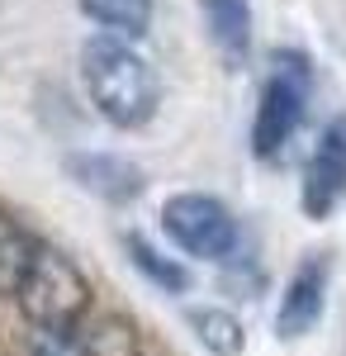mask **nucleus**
Instances as JSON below:
<instances>
[{
    "instance_id": "obj_1",
    "label": "nucleus",
    "mask_w": 346,
    "mask_h": 356,
    "mask_svg": "<svg viewBox=\"0 0 346 356\" xmlns=\"http://www.w3.org/2000/svg\"><path fill=\"white\" fill-rule=\"evenodd\" d=\"M81 81L90 105L105 114L114 129H142L161 100V81L147 57H138L124 38L95 33L81 48Z\"/></svg>"
},
{
    "instance_id": "obj_2",
    "label": "nucleus",
    "mask_w": 346,
    "mask_h": 356,
    "mask_svg": "<svg viewBox=\"0 0 346 356\" xmlns=\"http://www.w3.org/2000/svg\"><path fill=\"white\" fill-rule=\"evenodd\" d=\"M308 95H313V67L299 48H275L270 53V76L261 86V105H256V124H252V147L261 162H275L290 138L299 134L304 114H308Z\"/></svg>"
},
{
    "instance_id": "obj_3",
    "label": "nucleus",
    "mask_w": 346,
    "mask_h": 356,
    "mask_svg": "<svg viewBox=\"0 0 346 356\" xmlns=\"http://www.w3.org/2000/svg\"><path fill=\"white\" fill-rule=\"evenodd\" d=\"M15 300L24 309L28 328H81V314L90 309V280L67 252L38 243Z\"/></svg>"
},
{
    "instance_id": "obj_4",
    "label": "nucleus",
    "mask_w": 346,
    "mask_h": 356,
    "mask_svg": "<svg viewBox=\"0 0 346 356\" xmlns=\"http://www.w3.org/2000/svg\"><path fill=\"white\" fill-rule=\"evenodd\" d=\"M161 228L166 238L181 247L186 257H204V261H223L238 252V219L223 200L199 191H181L161 204Z\"/></svg>"
},
{
    "instance_id": "obj_5",
    "label": "nucleus",
    "mask_w": 346,
    "mask_h": 356,
    "mask_svg": "<svg viewBox=\"0 0 346 356\" xmlns=\"http://www.w3.org/2000/svg\"><path fill=\"white\" fill-rule=\"evenodd\" d=\"M304 214L308 219H327L337 204L346 200V114H337L327 129H322L313 157L304 166Z\"/></svg>"
},
{
    "instance_id": "obj_6",
    "label": "nucleus",
    "mask_w": 346,
    "mask_h": 356,
    "mask_svg": "<svg viewBox=\"0 0 346 356\" xmlns=\"http://www.w3.org/2000/svg\"><path fill=\"white\" fill-rule=\"evenodd\" d=\"M327 275H332V261L313 252L304 257V266L290 275L285 295H280V314H275V328L280 337H304L322 318V304H327Z\"/></svg>"
},
{
    "instance_id": "obj_7",
    "label": "nucleus",
    "mask_w": 346,
    "mask_h": 356,
    "mask_svg": "<svg viewBox=\"0 0 346 356\" xmlns=\"http://www.w3.org/2000/svg\"><path fill=\"white\" fill-rule=\"evenodd\" d=\"M67 171L109 204H129L133 195H142V181H147L142 166H133L129 157H114V152H72Z\"/></svg>"
},
{
    "instance_id": "obj_8",
    "label": "nucleus",
    "mask_w": 346,
    "mask_h": 356,
    "mask_svg": "<svg viewBox=\"0 0 346 356\" xmlns=\"http://www.w3.org/2000/svg\"><path fill=\"white\" fill-rule=\"evenodd\" d=\"M199 15L223 62L242 67L252 57V0H199Z\"/></svg>"
},
{
    "instance_id": "obj_9",
    "label": "nucleus",
    "mask_w": 346,
    "mask_h": 356,
    "mask_svg": "<svg viewBox=\"0 0 346 356\" xmlns=\"http://www.w3.org/2000/svg\"><path fill=\"white\" fill-rule=\"evenodd\" d=\"M81 10L114 38H142L152 29V0H81Z\"/></svg>"
},
{
    "instance_id": "obj_10",
    "label": "nucleus",
    "mask_w": 346,
    "mask_h": 356,
    "mask_svg": "<svg viewBox=\"0 0 346 356\" xmlns=\"http://www.w3.org/2000/svg\"><path fill=\"white\" fill-rule=\"evenodd\" d=\"M190 328L199 337V347L209 356H242V323L228 314V309H190Z\"/></svg>"
},
{
    "instance_id": "obj_11",
    "label": "nucleus",
    "mask_w": 346,
    "mask_h": 356,
    "mask_svg": "<svg viewBox=\"0 0 346 356\" xmlns=\"http://www.w3.org/2000/svg\"><path fill=\"white\" fill-rule=\"evenodd\" d=\"M33 247L38 243L24 233V223H15L5 209H0V295H15V290H19Z\"/></svg>"
},
{
    "instance_id": "obj_12",
    "label": "nucleus",
    "mask_w": 346,
    "mask_h": 356,
    "mask_svg": "<svg viewBox=\"0 0 346 356\" xmlns=\"http://www.w3.org/2000/svg\"><path fill=\"white\" fill-rule=\"evenodd\" d=\"M81 356H142V347H138V328L129 323V318L109 314V318L95 323V328L81 332Z\"/></svg>"
},
{
    "instance_id": "obj_13",
    "label": "nucleus",
    "mask_w": 346,
    "mask_h": 356,
    "mask_svg": "<svg viewBox=\"0 0 346 356\" xmlns=\"http://www.w3.org/2000/svg\"><path fill=\"white\" fill-rule=\"evenodd\" d=\"M124 247H129L133 266H138L142 275H147L152 285H161V290H171V295H181V290L190 285L186 266H181V261H171V257H161V252H157L152 243H147V238H138V233H129V238H124Z\"/></svg>"
},
{
    "instance_id": "obj_14",
    "label": "nucleus",
    "mask_w": 346,
    "mask_h": 356,
    "mask_svg": "<svg viewBox=\"0 0 346 356\" xmlns=\"http://www.w3.org/2000/svg\"><path fill=\"white\" fill-rule=\"evenodd\" d=\"M28 356H81V328H33Z\"/></svg>"
}]
</instances>
